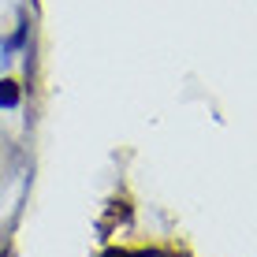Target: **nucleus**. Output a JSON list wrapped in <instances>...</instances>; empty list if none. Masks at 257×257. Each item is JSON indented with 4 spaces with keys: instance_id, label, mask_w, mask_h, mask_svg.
Segmentation results:
<instances>
[{
    "instance_id": "1",
    "label": "nucleus",
    "mask_w": 257,
    "mask_h": 257,
    "mask_svg": "<svg viewBox=\"0 0 257 257\" xmlns=\"http://www.w3.org/2000/svg\"><path fill=\"white\" fill-rule=\"evenodd\" d=\"M15 104H19V86L0 82V108H15Z\"/></svg>"
},
{
    "instance_id": "2",
    "label": "nucleus",
    "mask_w": 257,
    "mask_h": 257,
    "mask_svg": "<svg viewBox=\"0 0 257 257\" xmlns=\"http://www.w3.org/2000/svg\"><path fill=\"white\" fill-rule=\"evenodd\" d=\"M4 52H8V49H4V41H0V67H4V60H8V56H4Z\"/></svg>"
}]
</instances>
